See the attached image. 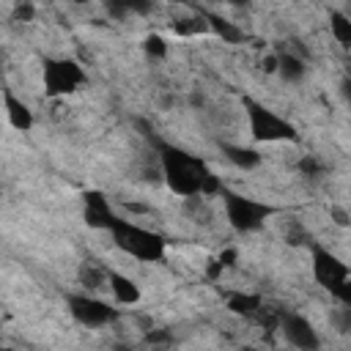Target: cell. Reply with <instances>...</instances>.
<instances>
[{
    "mask_svg": "<svg viewBox=\"0 0 351 351\" xmlns=\"http://www.w3.org/2000/svg\"><path fill=\"white\" fill-rule=\"evenodd\" d=\"M159 162H162V176H165V184L170 186V192L181 195V197L200 195V184H203V176L208 173V167L197 156H192L176 145L162 143L159 145Z\"/></svg>",
    "mask_w": 351,
    "mask_h": 351,
    "instance_id": "1",
    "label": "cell"
},
{
    "mask_svg": "<svg viewBox=\"0 0 351 351\" xmlns=\"http://www.w3.org/2000/svg\"><path fill=\"white\" fill-rule=\"evenodd\" d=\"M110 233H112L115 244H118L126 255H132V258H137V261L151 263V261H159V258L165 255V239H162L159 233H154V230L137 225V222H129V219L115 217L112 225H110Z\"/></svg>",
    "mask_w": 351,
    "mask_h": 351,
    "instance_id": "2",
    "label": "cell"
},
{
    "mask_svg": "<svg viewBox=\"0 0 351 351\" xmlns=\"http://www.w3.org/2000/svg\"><path fill=\"white\" fill-rule=\"evenodd\" d=\"M247 107V121H250V134L258 143H280V140H296V129L291 121H285L282 115H277L274 110L244 99Z\"/></svg>",
    "mask_w": 351,
    "mask_h": 351,
    "instance_id": "3",
    "label": "cell"
},
{
    "mask_svg": "<svg viewBox=\"0 0 351 351\" xmlns=\"http://www.w3.org/2000/svg\"><path fill=\"white\" fill-rule=\"evenodd\" d=\"M219 195H222V200H225V217H228V222H230L236 230H241V233H250V230L261 228L263 219L274 214L271 206L258 203V200H252V197H244V195H239V192L219 189Z\"/></svg>",
    "mask_w": 351,
    "mask_h": 351,
    "instance_id": "4",
    "label": "cell"
},
{
    "mask_svg": "<svg viewBox=\"0 0 351 351\" xmlns=\"http://www.w3.org/2000/svg\"><path fill=\"white\" fill-rule=\"evenodd\" d=\"M85 82V71L71 58H47L44 60V90L47 96L74 93Z\"/></svg>",
    "mask_w": 351,
    "mask_h": 351,
    "instance_id": "5",
    "label": "cell"
},
{
    "mask_svg": "<svg viewBox=\"0 0 351 351\" xmlns=\"http://www.w3.org/2000/svg\"><path fill=\"white\" fill-rule=\"evenodd\" d=\"M313 277H315V282L324 285L329 293H335L337 288H343V285L351 282L348 266H346L337 255H332L329 250H324V247H318V244L313 247Z\"/></svg>",
    "mask_w": 351,
    "mask_h": 351,
    "instance_id": "6",
    "label": "cell"
},
{
    "mask_svg": "<svg viewBox=\"0 0 351 351\" xmlns=\"http://www.w3.org/2000/svg\"><path fill=\"white\" fill-rule=\"evenodd\" d=\"M69 310H71V315L82 326H93V329L96 326H107V324H112L118 318L115 307H110L107 302H101V299H96L90 293H74V296H69Z\"/></svg>",
    "mask_w": 351,
    "mask_h": 351,
    "instance_id": "7",
    "label": "cell"
},
{
    "mask_svg": "<svg viewBox=\"0 0 351 351\" xmlns=\"http://www.w3.org/2000/svg\"><path fill=\"white\" fill-rule=\"evenodd\" d=\"M277 329L285 335V340L293 346V348H302V351H315L321 346L318 340V332L313 329V324L296 313H282L280 310V321H277Z\"/></svg>",
    "mask_w": 351,
    "mask_h": 351,
    "instance_id": "8",
    "label": "cell"
},
{
    "mask_svg": "<svg viewBox=\"0 0 351 351\" xmlns=\"http://www.w3.org/2000/svg\"><path fill=\"white\" fill-rule=\"evenodd\" d=\"M112 219H115V211H112L110 200L96 189L85 192V222L96 230H110Z\"/></svg>",
    "mask_w": 351,
    "mask_h": 351,
    "instance_id": "9",
    "label": "cell"
},
{
    "mask_svg": "<svg viewBox=\"0 0 351 351\" xmlns=\"http://www.w3.org/2000/svg\"><path fill=\"white\" fill-rule=\"evenodd\" d=\"M107 288L112 291L118 304H137L140 302V288L132 277H123L118 271H107Z\"/></svg>",
    "mask_w": 351,
    "mask_h": 351,
    "instance_id": "10",
    "label": "cell"
},
{
    "mask_svg": "<svg viewBox=\"0 0 351 351\" xmlns=\"http://www.w3.org/2000/svg\"><path fill=\"white\" fill-rule=\"evenodd\" d=\"M3 101H5L8 123H11L14 129H19V132H27V129L33 126V112H30V107H27L22 99H16L11 90L3 93Z\"/></svg>",
    "mask_w": 351,
    "mask_h": 351,
    "instance_id": "11",
    "label": "cell"
},
{
    "mask_svg": "<svg viewBox=\"0 0 351 351\" xmlns=\"http://www.w3.org/2000/svg\"><path fill=\"white\" fill-rule=\"evenodd\" d=\"M277 71L282 74L285 82H299L304 77L307 66H304V58L302 55H296V52H280L277 55Z\"/></svg>",
    "mask_w": 351,
    "mask_h": 351,
    "instance_id": "12",
    "label": "cell"
},
{
    "mask_svg": "<svg viewBox=\"0 0 351 351\" xmlns=\"http://www.w3.org/2000/svg\"><path fill=\"white\" fill-rule=\"evenodd\" d=\"M222 154L230 165L241 167V170H252L261 165V154L255 148H244V145H222Z\"/></svg>",
    "mask_w": 351,
    "mask_h": 351,
    "instance_id": "13",
    "label": "cell"
},
{
    "mask_svg": "<svg viewBox=\"0 0 351 351\" xmlns=\"http://www.w3.org/2000/svg\"><path fill=\"white\" fill-rule=\"evenodd\" d=\"M263 302H261V296L258 293H244V291H233L230 296H228V310L230 313H239V315H247V318H252L255 313H258V307H261Z\"/></svg>",
    "mask_w": 351,
    "mask_h": 351,
    "instance_id": "14",
    "label": "cell"
},
{
    "mask_svg": "<svg viewBox=\"0 0 351 351\" xmlns=\"http://www.w3.org/2000/svg\"><path fill=\"white\" fill-rule=\"evenodd\" d=\"M77 277H80V282H82L88 291H99V288L107 285V269H101V266H96V263H88V261L80 266Z\"/></svg>",
    "mask_w": 351,
    "mask_h": 351,
    "instance_id": "15",
    "label": "cell"
},
{
    "mask_svg": "<svg viewBox=\"0 0 351 351\" xmlns=\"http://www.w3.org/2000/svg\"><path fill=\"white\" fill-rule=\"evenodd\" d=\"M329 30L337 38V44H343V47L351 44V19L343 11H329Z\"/></svg>",
    "mask_w": 351,
    "mask_h": 351,
    "instance_id": "16",
    "label": "cell"
},
{
    "mask_svg": "<svg viewBox=\"0 0 351 351\" xmlns=\"http://www.w3.org/2000/svg\"><path fill=\"white\" fill-rule=\"evenodd\" d=\"M206 19H208V22H211V27L219 33V38H225L228 44H236V41H241V38H244V33H241L233 22H228V19H222V16H214V14H208Z\"/></svg>",
    "mask_w": 351,
    "mask_h": 351,
    "instance_id": "17",
    "label": "cell"
},
{
    "mask_svg": "<svg viewBox=\"0 0 351 351\" xmlns=\"http://www.w3.org/2000/svg\"><path fill=\"white\" fill-rule=\"evenodd\" d=\"M143 49H145V55H151V58H165V55H167V44H165V38L156 36V33L145 36Z\"/></svg>",
    "mask_w": 351,
    "mask_h": 351,
    "instance_id": "18",
    "label": "cell"
},
{
    "mask_svg": "<svg viewBox=\"0 0 351 351\" xmlns=\"http://www.w3.org/2000/svg\"><path fill=\"white\" fill-rule=\"evenodd\" d=\"M33 16H36V8H33L30 0H19L14 5V19L16 22H33Z\"/></svg>",
    "mask_w": 351,
    "mask_h": 351,
    "instance_id": "19",
    "label": "cell"
},
{
    "mask_svg": "<svg viewBox=\"0 0 351 351\" xmlns=\"http://www.w3.org/2000/svg\"><path fill=\"white\" fill-rule=\"evenodd\" d=\"M299 167H302V173H307V176H313V178L324 173V167H321V162H315L313 156H304V159L299 162Z\"/></svg>",
    "mask_w": 351,
    "mask_h": 351,
    "instance_id": "20",
    "label": "cell"
},
{
    "mask_svg": "<svg viewBox=\"0 0 351 351\" xmlns=\"http://www.w3.org/2000/svg\"><path fill=\"white\" fill-rule=\"evenodd\" d=\"M329 217H332L340 228H346V225H348V211H346V208H340V206H332V208H329Z\"/></svg>",
    "mask_w": 351,
    "mask_h": 351,
    "instance_id": "21",
    "label": "cell"
},
{
    "mask_svg": "<svg viewBox=\"0 0 351 351\" xmlns=\"http://www.w3.org/2000/svg\"><path fill=\"white\" fill-rule=\"evenodd\" d=\"M132 14H148L151 11V0H126Z\"/></svg>",
    "mask_w": 351,
    "mask_h": 351,
    "instance_id": "22",
    "label": "cell"
},
{
    "mask_svg": "<svg viewBox=\"0 0 351 351\" xmlns=\"http://www.w3.org/2000/svg\"><path fill=\"white\" fill-rule=\"evenodd\" d=\"M222 271H225V266H222V263H219L217 258H214V261H208V269H206V274H208V280H217V277H219Z\"/></svg>",
    "mask_w": 351,
    "mask_h": 351,
    "instance_id": "23",
    "label": "cell"
},
{
    "mask_svg": "<svg viewBox=\"0 0 351 351\" xmlns=\"http://www.w3.org/2000/svg\"><path fill=\"white\" fill-rule=\"evenodd\" d=\"M217 261H219V263H222L225 269H228V266H233V263H236V250L230 247V250H225V252H219V258H217Z\"/></svg>",
    "mask_w": 351,
    "mask_h": 351,
    "instance_id": "24",
    "label": "cell"
},
{
    "mask_svg": "<svg viewBox=\"0 0 351 351\" xmlns=\"http://www.w3.org/2000/svg\"><path fill=\"white\" fill-rule=\"evenodd\" d=\"M145 340H148V343H167L170 337H167V332H162V329H159V332H148V335H145Z\"/></svg>",
    "mask_w": 351,
    "mask_h": 351,
    "instance_id": "25",
    "label": "cell"
},
{
    "mask_svg": "<svg viewBox=\"0 0 351 351\" xmlns=\"http://www.w3.org/2000/svg\"><path fill=\"white\" fill-rule=\"evenodd\" d=\"M263 71H266V74L277 71V55H266V58H263Z\"/></svg>",
    "mask_w": 351,
    "mask_h": 351,
    "instance_id": "26",
    "label": "cell"
},
{
    "mask_svg": "<svg viewBox=\"0 0 351 351\" xmlns=\"http://www.w3.org/2000/svg\"><path fill=\"white\" fill-rule=\"evenodd\" d=\"M222 3H244V0H222Z\"/></svg>",
    "mask_w": 351,
    "mask_h": 351,
    "instance_id": "27",
    "label": "cell"
},
{
    "mask_svg": "<svg viewBox=\"0 0 351 351\" xmlns=\"http://www.w3.org/2000/svg\"><path fill=\"white\" fill-rule=\"evenodd\" d=\"M71 3H77V5H80V3H85V0H71Z\"/></svg>",
    "mask_w": 351,
    "mask_h": 351,
    "instance_id": "28",
    "label": "cell"
},
{
    "mask_svg": "<svg viewBox=\"0 0 351 351\" xmlns=\"http://www.w3.org/2000/svg\"><path fill=\"white\" fill-rule=\"evenodd\" d=\"M99 3H107V0H99Z\"/></svg>",
    "mask_w": 351,
    "mask_h": 351,
    "instance_id": "29",
    "label": "cell"
}]
</instances>
